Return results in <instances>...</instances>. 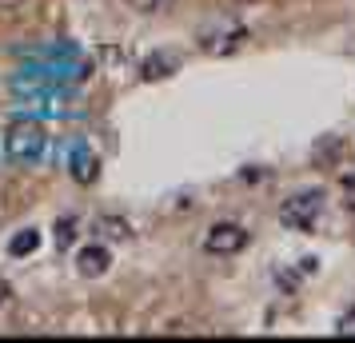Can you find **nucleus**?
Returning <instances> with one entry per match:
<instances>
[{
    "instance_id": "7",
    "label": "nucleus",
    "mask_w": 355,
    "mask_h": 343,
    "mask_svg": "<svg viewBox=\"0 0 355 343\" xmlns=\"http://www.w3.org/2000/svg\"><path fill=\"white\" fill-rule=\"evenodd\" d=\"M36 247H40V231L36 228H24L12 236V244H8V256H17V260H24V256H33Z\"/></svg>"
},
{
    "instance_id": "3",
    "label": "nucleus",
    "mask_w": 355,
    "mask_h": 343,
    "mask_svg": "<svg viewBox=\"0 0 355 343\" xmlns=\"http://www.w3.org/2000/svg\"><path fill=\"white\" fill-rule=\"evenodd\" d=\"M243 247H248V228L243 224H211L204 231V252L208 256H240Z\"/></svg>"
},
{
    "instance_id": "12",
    "label": "nucleus",
    "mask_w": 355,
    "mask_h": 343,
    "mask_svg": "<svg viewBox=\"0 0 355 343\" xmlns=\"http://www.w3.org/2000/svg\"><path fill=\"white\" fill-rule=\"evenodd\" d=\"M56 240H60V244H72V240H76V220H72V216L56 224Z\"/></svg>"
},
{
    "instance_id": "8",
    "label": "nucleus",
    "mask_w": 355,
    "mask_h": 343,
    "mask_svg": "<svg viewBox=\"0 0 355 343\" xmlns=\"http://www.w3.org/2000/svg\"><path fill=\"white\" fill-rule=\"evenodd\" d=\"M96 231L104 240H128L132 236V224L128 220H120V216H100L96 220Z\"/></svg>"
},
{
    "instance_id": "6",
    "label": "nucleus",
    "mask_w": 355,
    "mask_h": 343,
    "mask_svg": "<svg viewBox=\"0 0 355 343\" xmlns=\"http://www.w3.org/2000/svg\"><path fill=\"white\" fill-rule=\"evenodd\" d=\"M68 172H72V180L76 184H92L100 176V160L88 152V148H76V152H72V164H68Z\"/></svg>"
},
{
    "instance_id": "1",
    "label": "nucleus",
    "mask_w": 355,
    "mask_h": 343,
    "mask_svg": "<svg viewBox=\"0 0 355 343\" xmlns=\"http://www.w3.org/2000/svg\"><path fill=\"white\" fill-rule=\"evenodd\" d=\"M4 152H8V160H17V164H40L44 152H49V132H44V124H36L28 116L12 120L8 132H4Z\"/></svg>"
},
{
    "instance_id": "15",
    "label": "nucleus",
    "mask_w": 355,
    "mask_h": 343,
    "mask_svg": "<svg viewBox=\"0 0 355 343\" xmlns=\"http://www.w3.org/2000/svg\"><path fill=\"white\" fill-rule=\"evenodd\" d=\"M17 4H24V0H0V8H17Z\"/></svg>"
},
{
    "instance_id": "13",
    "label": "nucleus",
    "mask_w": 355,
    "mask_h": 343,
    "mask_svg": "<svg viewBox=\"0 0 355 343\" xmlns=\"http://www.w3.org/2000/svg\"><path fill=\"white\" fill-rule=\"evenodd\" d=\"M343 188H347V200H343V204H347V212H355V176H347Z\"/></svg>"
},
{
    "instance_id": "10",
    "label": "nucleus",
    "mask_w": 355,
    "mask_h": 343,
    "mask_svg": "<svg viewBox=\"0 0 355 343\" xmlns=\"http://www.w3.org/2000/svg\"><path fill=\"white\" fill-rule=\"evenodd\" d=\"M336 335L339 340H355V308L343 311V315L336 319Z\"/></svg>"
},
{
    "instance_id": "14",
    "label": "nucleus",
    "mask_w": 355,
    "mask_h": 343,
    "mask_svg": "<svg viewBox=\"0 0 355 343\" xmlns=\"http://www.w3.org/2000/svg\"><path fill=\"white\" fill-rule=\"evenodd\" d=\"M8 295H12V292H8V283L0 279V304H8Z\"/></svg>"
},
{
    "instance_id": "2",
    "label": "nucleus",
    "mask_w": 355,
    "mask_h": 343,
    "mask_svg": "<svg viewBox=\"0 0 355 343\" xmlns=\"http://www.w3.org/2000/svg\"><path fill=\"white\" fill-rule=\"evenodd\" d=\"M323 212V188H307V192H295L291 200H284L279 208V224L291 231H311L315 220Z\"/></svg>"
},
{
    "instance_id": "4",
    "label": "nucleus",
    "mask_w": 355,
    "mask_h": 343,
    "mask_svg": "<svg viewBox=\"0 0 355 343\" xmlns=\"http://www.w3.org/2000/svg\"><path fill=\"white\" fill-rule=\"evenodd\" d=\"M108 267H112V256H108L104 244H88V247L76 252V272H80L84 279H100Z\"/></svg>"
},
{
    "instance_id": "11",
    "label": "nucleus",
    "mask_w": 355,
    "mask_h": 343,
    "mask_svg": "<svg viewBox=\"0 0 355 343\" xmlns=\"http://www.w3.org/2000/svg\"><path fill=\"white\" fill-rule=\"evenodd\" d=\"M168 72H172V60H160V56H152V60L144 64L148 80H160V76H168Z\"/></svg>"
},
{
    "instance_id": "9",
    "label": "nucleus",
    "mask_w": 355,
    "mask_h": 343,
    "mask_svg": "<svg viewBox=\"0 0 355 343\" xmlns=\"http://www.w3.org/2000/svg\"><path fill=\"white\" fill-rule=\"evenodd\" d=\"M132 12H144V17H156V12H168L176 0H124Z\"/></svg>"
},
{
    "instance_id": "5",
    "label": "nucleus",
    "mask_w": 355,
    "mask_h": 343,
    "mask_svg": "<svg viewBox=\"0 0 355 343\" xmlns=\"http://www.w3.org/2000/svg\"><path fill=\"white\" fill-rule=\"evenodd\" d=\"M243 40H248V28H224V33L200 36V49L211 52V56H224V52H236Z\"/></svg>"
}]
</instances>
